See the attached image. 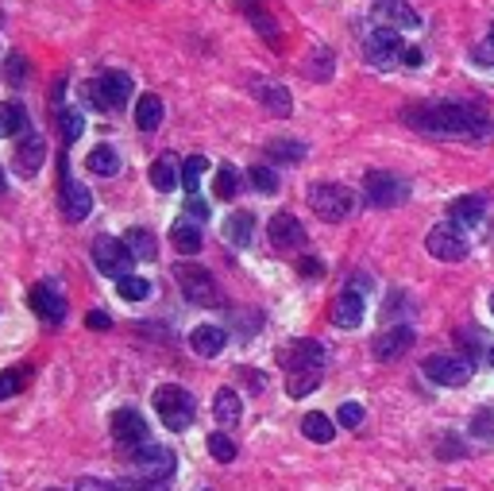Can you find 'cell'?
<instances>
[{
	"instance_id": "cell-1",
	"label": "cell",
	"mask_w": 494,
	"mask_h": 491,
	"mask_svg": "<svg viewBox=\"0 0 494 491\" xmlns=\"http://www.w3.org/2000/svg\"><path fill=\"white\" fill-rule=\"evenodd\" d=\"M402 116L409 121V128L432 136L479 139L490 132V116L479 104H464V101H421V104H409Z\"/></svg>"
},
{
	"instance_id": "cell-2",
	"label": "cell",
	"mask_w": 494,
	"mask_h": 491,
	"mask_svg": "<svg viewBox=\"0 0 494 491\" xmlns=\"http://www.w3.org/2000/svg\"><path fill=\"white\" fill-rule=\"evenodd\" d=\"M155 411L162 418V426L170 429V434H182V429H190L193 426V418H197V403H193V395L178 387V383H170V387H159L155 391Z\"/></svg>"
},
{
	"instance_id": "cell-3",
	"label": "cell",
	"mask_w": 494,
	"mask_h": 491,
	"mask_svg": "<svg viewBox=\"0 0 494 491\" xmlns=\"http://www.w3.org/2000/svg\"><path fill=\"white\" fill-rule=\"evenodd\" d=\"M81 93H86L89 104H97L101 112H116L128 104V97H132V78L120 74V70H109V74H101L97 81H89Z\"/></svg>"
},
{
	"instance_id": "cell-4",
	"label": "cell",
	"mask_w": 494,
	"mask_h": 491,
	"mask_svg": "<svg viewBox=\"0 0 494 491\" xmlns=\"http://www.w3.org/2000/svg\"><path fill=\"white\" fill-rule=\"evenodd\" d=\"M421 371H425V379L437 383V387H467V383H472V364L460 356H449V353L425 356Z\"/></svg>"
},
{
	"instance_id": "cell-5",
	"label": "cell",
	"mask_w": 494,
	"mask_h": 491,
	"mask_svg": "<svg viewBox=\"0 0 494 491\" xmlns=\"http://www.w3.org/2000/svg\"><path fill=\"white\" fill-rule=\"evenodd\" d=\"M132 248H128L124 240H116V237H97L93 240V263H97V271L101 275H109V279H124V275H132Z\"/></svg>"
},
{
	"instance_id": "cell-6",
	"label": "cell",
	"mask_w": 494,
	"mask_h": 491,
	"mask_svg": "<svg viewBox=\"0 0 494 491\" xmlns=\"http://www.w3.org/2000/svg\"><path fill=\"white\" fill-rule=\"evenodd\" d=\"M309 209L325 221H344L351 213V190L340 182H313L309 186Z\"/></svg>"
},
{
	"instance_id": "cell-7",
	"label": "cell",
	"mask_w": 494,
	"mask_h": 491,
	"mask_svg": "<svg viewBox=\"0 0 494 491\" xmlns=\"http://www.w3.org/2000/svg\"><path fill=\"white\" fill-rule=\"evenodd\" d=\"M425 248H429L432 260H440V263H464L467 260V237H464L460 225H452V221H444V225H437L429 232Z\"/></svg>"
},
{
	"instance_id": "cell-8",
	"label": "cell",
	"mask_w": 494,
	"mask_h": 491,
	"mask_svg": "<svg viewBox=\"0 0 494 491\" xmlns=\"http://www.w3.org/2000/svg\"><path fill=\"white\" fill-rule=\"evenodd\" d=\"M136 472H139V480H155V484H167L174 469H178V461H174V453L167 445H151V441H144V445L136 449Z\"/></svg>"
},
{
	"instance_id": "cell-9",
	"label": "cell",
	"mask_w": 494,
	"mask_h": 491,
	"mask_svg": "<svg viewBox=\"0 0 494 491\" xmlns=\"http://www.w3.org/2000/svg\"><path fill=\"white\" fill-rule=\"evenodd\" d=\"M174 279H178L185 302H193V306H213V302H217V283H213V275H209L205 267L178 263V267H174Z\"/></svg>"
},
{
	"instance_id": "cell-10",
	"label": "cell",
	"mask_w": 494,
	"mask_h": 491,
	"mask_svg": "<svg viewBox=\"0 0 494 491\" xmlns=\"http://www.w3.org/2000/svg\"><path fill=\"white\" fill-rule=\"evenodd\" d=\"M363 190H367L371 205H379V209H394L409 197V186L391 171H371L367 179H363Z\"/></svg>"
},
{
	"instance_id": "cell-11",
	"label": "cell",
	"mask_w": 494,
	"mask_h": 491,
	"mask_svg": "<svg viewBox=\"0 0 494 491\" xmlns=\"http://www.w3.org/2000/svg\"><path fill=\"white\" fill-rule=\"evenodd\" d=\"M363 51H367V62H375L379 70L394 66L398 58L406 54V46H402V31H391V28H375V31L367 35V43H363Z\"/></svg>"
},
{
	"instance_id": "cell-12",
	"label": "cell",
	"mask_w": 494,
	"mask_h": 491,
	"mask_svg": "<svg viewBox=\"0 0 494 491\" xmlns=\"http://www.w3.org/2000/svg\"><path fill=\"white\" fill-rule=\"evenodd\" d=\"M371 20H375V28H391V31L421 28V16L406 4V0H379V4L371 8Z\"/></svg>"
},
{
	"instance_id": "cell-13",
	"label": "cell",
	"mask_w": 494,
	"mask_h": 491,
	"mask_svg": "<svg viewBox=\"0 0 494 491\" xmlns=\"http://www.w3.org/2000/svg\"><path fill=\"white\" fill-rule=\"evenodd\" d=\"M267 237H270V244H275L278 252L305 248V229H301V221L293 217V213H275V217H270Z\"/></svg>"
},
{
	"instance_id": "cell-14",
	"label": "cell",
	"mask_w": 494,
	"mask_h": 491,
	"mask_svg": "<svg viewBox=\"0 0 494 491\" xmlns=\"http://www.w3.org/2000/svg\"><path fill=\"white\" fill-rule=\"evenodd\" d=\"M112 437L120 441V445H144L147 441V418L136 411V406H124V411L112 414Z\"/></svg>"
},
{
	"instance_id": "cell-15",
	"label": "cell",
	"mask_w": 494,
	"mask_h": 491,
	"mask_svg": "<svg viewBox=\"0 0 494 491\" xmlns=\"http://www.w3.org/2000/svg\"><path fill=\"white\" fill-rule=\"evenodd\" d=\"M43 162H46V139L35 132H23V139L16 144V171L23 179H35Z\"/></svg>"
},
{
	"instance_id": "cell-16",
	"label": "cell",
	"mask_w": 494,
	"mask_h": 491,
	"mask_svg": "<svg viewBox=\"0 0 494 491\" xmlns=\"http://www.w3.org/2000/svg\"><path fill=\"white\" fill-rule=\"evenodd\" d=\"M31 310L39 313L43 321H51V325H58L66 318V298H62V290H58L54 283H39L31 290Z\"/></svg>"
},
{
	"instance_id": "cell-17",
	"label": "cell",
	"mask_w": 494,
	"mask_h": 491,
	"mask_svg": "<svg viewBox=\"0 0 494 491\" xmlns=\"http://www.w3.org/2000/svg\"><path fill=\"white\" fill-rule=\"evenodd\" d=\"M89 209H93V194H89L81 182L70 179V174H66V162H62V213H66L70 221H86Z\"/></svg>"
},
{
	"instance_id": "cell-18",
	"label": "cell",
	"mask_w": 494,
	"mask_h": 491,
	"mask_svg": "<svg viewBox=\"0 0 494 491\" xmlns=\"http://www.w3.org/2000/svg\"><path fill=\"white\" fill-rule=\"evenodd\" d=\"M409 345H414V329H409V325H394V329L375 337V356H379V360H398V356L409 353Z\"/></svg>"
},
{
	"instance_id": "cell-19",
	"label": "cell",
	"mask_w": 494,
	"mask_h": 491,
	"mask_svg": "<svg viewBox=\"0 0 494 491\" xmlns=\"http://www.w3.org/2000/svg\"><path fill=\"white\" fill-rule=\"evenodd\" d=\"M483 213H487V202H483V197H475V194H464V197H456V202L449 205V221H452V225H460V229H479V225H483Z\"/></svg>"
},
{
	"instance_id": "cell-20",
	"label": "cell",
	"mask_w": 494,
	"mask_h": 491,
	"mask_svg": "<svg viewBox=\"0 0 494 491\" xmlns=\"http://www.w3.org/2000/svg\"><path fill=\"white\" fill-rule=\"evenodd\" d=\"M225 345H228V333L220 329V325H197V329L190 333V348L197 356H205V360H213L225 353Z\"/></svg>"
},
{
	"instance_id": "cell-21",
	"label": "cell",
	"mask_w": 494,
	"mask_h": 491,
	"mask_svg": "<svg viewBox=\"0 0 494 491\" xmlns=\"http://www.w3.org/2000/svg\"><path fill=\"white\" fill-rule=\"evenodd\" d=\"M333 325L336 329H356V325L363 321V298L356 295V290H348V295H340L336 302H333Z\"/></svg>"
},
{
	"instance_id": "cell-22",
	"label": "cell",
	"mask_w": 494,
	"mask_h": 491,
	"mask_svg": "<svg viewBox=\"0 0 494 491\" xmlns=\"http://www.w3.org/2000/svg\"><path fill=\"white\" fill-rule=\"evenodd\" d=\"M251 89H255V97L263 101L275 116H290L293 97L286 93V86H278V81H251Z\"/></svg>"
},
{
	"instance_id": "cell-23",
	"label": "cell",
	"mask_w": 494,
	"mask_h": 491,
	"mask_svg": "<svg viewBox=\"0 0 494 491\" xmlns=\"http://www.w3.org/2000/svg\"><path fill=\"white\" fill-rule=\"evenodd\" d=\"M225 240L232 244V248H247L251 244V232H255V213H247V209H240V213H232L225 221Z\"/></svg>"
},
{
	"instance_id": "cell-24",
	"label": "cell",
	"mask_w": 494,
	"mask_h": 491,
	"mask_svg": "<svg viewBox=\"0 0 494 491\" xmlns=\"http://www.w3.org/2000/svg\"><path fill=\"white\" fill-rule=\"evenodd\" d=\"M213 418L220 426H236L240 418H243V403H240V395L232 391V387H220L217 391V399H213Z\"/></svg>"
},
{
	"instance_id": "cell-25",
	"label": "cell",
	"mask_w": 494,
	"mask_h": 491,
	"mask_svg": "<svg viewBox=\"0 0 494 491\" xmlns=\"http://www.w3.org/2000/svg\"><path fill=\"white\" fill-rule=\"evenodd\" d=\"M86 167L93 171V174H101V179H112L116 171H120V151H116L112 144H97L86 155Z\"/></svg>"
},
{
	"instance_id": "cell-26",
	"label": "cell",
	"mask_w": 494,
	"mask_h": 491,
	"mask_svg": "<svg viewBox=\"0 0 494 491\" xmlns=\"http://www.w3.org/2000/svg\"><path fill=\"white\" fill-rule=\"evenodd\" d=\"M151 186H155L159 194H170V190H178V186H182V171L174 167L170 155H162V159L151 162Z\"/></svg>"
},
{
	"instance_id": "cell-27",
	"label": "cell",
	"mask_w": 494,
	"mask_h": 491,
	"mask_svg": "<svg viewBox=\"0 0 494 491\" xmlns=\"http://www.w3.org/2000/svg\"><path fill=\"white\" fill-rule=\"evenodd\" d=\"M170 244L182 255H197V252H202V225H193V221H178V225L170 229Z\"/></svg>"
},
{
	"instance_id": "cell-28",
	"label": "cell",
	"mask_w": 494,
	"mask_h": 491,
	"mask_svg": "<svg viewBox=\"0 0 494 491\" xmlns=\"http://www.w3.org/2000/svg\"><path fill=\"white\" fill-rule=\"evenodd\" d=\"M136 124H139V132H159V124H162V101L155 97V93H144L136 104Z\"/></svg>"
},
{
	"instance_id": "cell-29",
	"label": "cell",
	"mask_w": 494,
	"mask_h": 491,
	"mask_svg": "<svg viewBox=\"0 0 494 491\" xmlns=\"http://www.w3.org/2000/svg\"><path fill=\"white\" fill-rule=\"evenodd\" d=\"M301 434L317 441V445H328V441L336 437V426H333V418L321 414V411H313V414H305L301 418Z\"/></svg>"
},
{
	"instance_id": "cell-30",
	"label": "cell",
	"mask_w": 494,
	"mask_h": 491,
	"mask_svg": "<svg viewBox=\"0 0 494 491\" xmlns=\"http://www.w3.org/2000/svg\"><path fill=\"white\" fill-rule=\"evenodd\" d=\"M325 368H290V379H286V391L293 399H305L309 391H317V383H321Z\"/></svg>"
},
{
	"instance_id": "cell-31",
	"label": "cell",
	"mask_w": 494,
	"mask_h": 491,
	"mask_svg": "<svg viewBox=\"0 0 494 491\" xmlns=\"http://www.w3.org/2000/svg\"><path fill=\"white\" fill-rule=\"evenodd\" d=\"M290 368H325V348L317 341H293Z\"/></svg>"
},
{
	"instance_id": "cell-32",
	"label": "cell",
	"mask_w": 494,
	"mask_h": 491,
	"mask_svg": "<svg viewBox=\"0 0 494 491\" xmlns=\"http://www.w3.org/2000/svg\"><path fill=\"white\" fill-rule=\"evenodd\" d=\"M16 132H28V112L12 101H0V139L16 136Z\"/></svg>"
},
{
	"instance_id": "cell-33",
	"label": "cell",
	"mask_w": 494,
	"mask_h": 491,
	"mask_svg": "<svg viewBox=\"0 0 494 491\" xmlns=\"http://www.w3.org/2000/svg\"><path fill=\"white\" fill-rule=\"evenodd\" d=\"M124 244L132 248V255H139V260H159V244H155V237H151L147 229H128Z\"/></svg>"
},
{
	"instance_id": "cell-34",
	"label": "cell",
	"mask_w": 494,
	"mask_h": 491,
	"mask_svg": "<svg viewBox=\"0 0 494 491\" xmlns=\"http://www.w3.org/2000/svg\"><path fill=\"white\" fill-rule=\"evenodd\" d=\"M31 379V368L28 364H20V368H8V371H0V403L12 399L16 391H23V383Z\"/></svg>"
},
{
	"instance_id": "cell-35",
	"label": "cell",
	"mask_w": 494,
	"mask_h": 491,
	"mask_svg": "<svg viewBox=\"0 0 494 491\" xmlns=\"http://www.w3.org/2000/svg\"><path fill=\"white\" fill-rule=\"evenodd\" d=\"M267 155L278 162H301L305 159V144H293V139H270Z\"/></svg>"
},
{
	"instance_id": "cell-36",
	"label": "cell",
	"mask_w": 494,
	"mask_h": 491,
	"mask_svg": "<svg viewBox=\"0 0 494 491\" xmlns=\"http://www.w3.org/2000/svg\"><path fill=\"white\" fill-rule=\"evenodd\" d=\"M205 171H209V159L205 155H190V159H185V167H182V190L197 194V186H202Z\"/></svg>"
},
{
	"instance_id": "cell-37",
	"label": "cell",
	"mask_w": 494,
	"mask_h": 491,
	"mask_svg": "<svg viewBox=\"0 0 494 491\" xmlns=\"http://www.w3.org/2000/svg\"><path fill=\"white\" fill-rule=\"evenodd\" d=\"M116 287H120V298H128V302H144L151 295V283H147V279H139V275L116 279Z\"/></svg>"
},
{
	"instance_id": "cell-38",
	"label": "cell",
	"mask_w": 494,
	"mask_h": 491,
	"mask_svg": "<svg viewBox=\"0 0 494 491\" xmlns=\"http://www.w3.org/2000/svg\"><path fill=\"white\" fill-rule=\"evenodd\" d=\"M209 453H213L217 461H225V464H232L240 457V445L232 441L228 434H209Z\"/></svg>"
},
{
	"instance_id": "cell-39",
	"label": "cell",
	"mask_w": 494,
	"mask_h": 491,
	"mask_svg": "<svg viewBox=\"0 0 494 491\" xmlns=\"http://www.w3.org/2000/svg\"><path fill=\"white\" fill-rule=\"evenodd\" d=\"M213 190H217V197L232 202V197L240 194V171H236V167H220V171H217V186H213Z\"/></svg>"
},
{
	"instance_id": "cell-40",
	"label": "cell",
	"mask_w": 494,
	"mask_h": 491,
	"mask_svg": "<svg viewBox=\"0 0 494 491\" xmlns=\"http://www.w3.org/2000/svg\"><path fill=\"white\" fill-rule=\"evenodd\" d=\"M58 124H62V139H66V144H74V139L86 132V116H81L78 109H62Z\"/></svg>"
},
{
	"instance_id": "cell-41",
	"label": "cell",
	"mask_w": 494,
	"mask_h": 491,
	"mask_svg": "<svg viewBox=\"0 0 494 491\" xmlns=\"http://www.w3.org/2000/svg\"><path fill=\"white\" fill-rule=\"evenodd\" d=\"M251 186L259 194H278V174L270 171V167H263V162H259V167H251Z\"/></svg>"
},
{
	"instance_id": "cell-42",
	"label": "cell",
	"mask_w": 494,
	"mask_h": 491,
	"mask_svg": "<svg viewBox=\"0 0 494 491\" xmlns=\"http://www.w3.org/2000/svg\"><path fill=\"white\" fill-rule=\"evenodd\" d=\"M182 213H185V221H193V225H205V221H209V202H205V197H197V194H190V197H185Z\"/></svg>"
},
{
	"instance_id": "cell-43",
	"label": "cell",
	"mask_w": 494,
	"mask_h": 491,
	"mask_svg": "<svg viewBox=\"0 0 494 491\" xmlns=\"http://www.w3.org/2000/svg\"><path fill=\"white\" fill-rule=\"evenodd\" d=\"M472 437L494 441V411H475V418H472Z\"/></svg>"
},
{
	"instance_id": "cell-44",
	"label": "cell",
	"mask_w": 494,
	"mask_h": 491,
	"mask_svg": "<svg viewBox=\"0 0 494 491\" xmlns=\"http://www.w3.org/2000/svg\"><path fill=\"white\" fill-rule=\"evenodd\" d=\"M251 23L259 28V35H267L270 43H278V28H275V20H270L267 12H255V8H251Z\"/></svg>"
},
{
	"instance_id": "cell-45",
	"label": "cell",
	"mask_w": 494,
	"mask_h": 491,
	"mask_svg": "<svg viewBox=\"0 0 494 491\" xmlns=\"http://www.w3.org/2000/svg\"><path fill=\"white\" fill-rule=\"evenodd\" d=\"M359 422H363V406L359 403H344V406H340V426L356 429Z\"/></svg>"
},
{
	"instance_id": "cell-46",
	"label": "cell",
	"mask_w": 494,
	"mask_h": 491,
	"mask_svg": "<svg viewBox=\"0 0 494 491\" xmlns=\"http://www.w3.org/2000/svg\"><path fill=\"white\" fill-rule=\"evenodd\" d=\"M4 78L12 81V86H16V81H23V78H28V62H23L20 54H12L8 66H4Z\"/></svg>"
},
{
	"instance_id": "cell-47",
	"label": "cell",
	"mask_w": 494,
	"mask_h": 491,
	"mask_svg": "<svg viewBox=\"0 0 494 491\" xmlns=\"http://www.w3.org/2000/svg\"><path fill=\"white\" fill-rule=\"evenodd\" d=\"M437 457H444V461H452V457H464V445H460V441H452V437H444L440 445H437Z\"/></svg>"
},
{
	"instance_id": "cell-48",
	"label": "cell",
	"mask_w": 494,
	"mask_h": 491,
	"mask_svg": "<svg viewBox=\"0 0 494 491\" xmlns=\"http://www.w3.org/2000/svg\"><path fill=\"white\" fill-rule=\"evenodd\" d=\"M475 62L494 66V39H487V43H479V46H475Z\"/></svg>"
},
{
	"instance_id": "cell-49",
	"label": "cell",
	"mask_w": 494,
	"mask_h": 491,
	"mask_svg": "<svg viewBox=\"0 0 494 491\" xmlns=\"http://www.w3.org/2000/svg\"><path fill=\"white\" fill-rule=\"evenodd\" d=\"M120 491H167V484H155V480H139V484H120Z\"/></svg>"
},
{
	"instance_id": "cell-50",
	"label": "cell",
	"mask_w": 494,
	"mask_h": 491,
	"mask_svg": "<svg viewBox=\"0 0 494 491\" xmlns=\"http://www.w3.org/2000/svg\"><path fill=\"white\" fill-rule=\"evenodd\" d=\"M298 271H301L305 279H317V275H321V263H317V260H301Z\"/></svg>"
},
{
	"instance_id": "cell-51",
	"label": "cell",
	"mask_w": 494,
	"mask_h": 491,
	"mask_svg": "<svg viewBox=\"0 0 494 491\" xmlns=\"http://www.w3.org/2000/svg\"><path fill=\"white\" fill-rule=\"evenodd\" d=\"M89 329H109V313H89Z\"/></svg>"
},
{
	"instance_id": "cell-52",
	"label": "cell",
	"mask_w": 494,
	"mask_h": 491,
	"mask_svg": "<svg viewBox=\"0 0 494 491\" xmlns=\"http://www.w3.org/2000/svg\"><path fill=\"white\" fill-rule=\"evenodd\" d=\"M402 62H406V66H421V51H417V46H406Z\"/></svg>"
},
{
	"instance_id": "cell-53",
	"label": "cell",
	"mask_w": 494,
	"mask_h": 491,
	"mask_svg": "<svg viewBox=\"0 0 494 491\" xmlns=\"http://www.w3.org/2000/svg\"><path fill=\"white\" fill-rule=\"evenodd\" d=\"M0 194H4V171H0Z\"/></svg>"
},
{
	"instance_id": "cell-54",
	"label": "cell",
	"mask_w": 494,
	"mask_h": 491,
	"mask_svg": "<svg viewBox=\"0 0 494 491\" xmlns=\"http://www.w3.org/2000/svg\"><path fill=\"white\" fill-rule=\"evenodd\" d=\"M490 313H494V295H490Z\"/></svg>"
},
{
	"instance_id": "cell-55",
	"label": "cell",
	"mask_w": 494,
	"mask_h": 491,
	"mask_svg": "<svg viewBox=\"0 0 494 491\" xmlns=\"http://www.w3.org/2000/svg\"><path fill=\"white\" fill-rule=\"evenodd\" d=\"M490 39H494V23H490Z\"/></svg>"
},
{
	"instance_id": "cell-56",
	"label": "cell",
	"mask_w": 494,
	"mask_h": 491,
	"mask_svg": "<svg viewBox=\"0 0 494 491\" xmlns=\"http://www.w3.org/2000/svg\"><path fill=\"white\" fill-rule=\"evenodd\" d=\"M490 364H494V348H490Z\"/></svg>"
},
{
	"instance_id": "cell-57",
	"label": "cell",
	"mask_w": 494,
	"mask_h": 491,
	"mask_svg": "<svg viewBox=\"0 0 494 491\" xmlns=\"http://www.w3.org/2000/svg\"><path fill=\"white\" fill-rule=\"evenodd\" d=\"M449 491H460V487H449Z\"/></svg>"
}]
</instances>
